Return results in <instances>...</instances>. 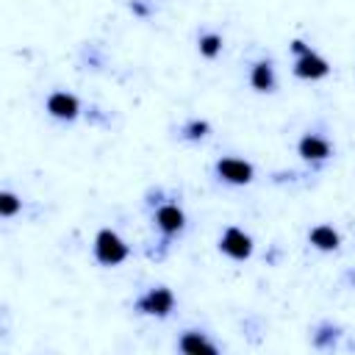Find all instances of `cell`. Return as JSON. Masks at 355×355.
<instances>
[{
  "label": "cell",
  "mask_w": 355,
  "mask_h": 355,
  "mask_svg": "<svg viewBox=\"0 0 355 355\" xmlns=\"http://www.w3.org/2000/svg\"><path fill=\"white\" fill-rule=\"evenodd\" d=\"M128 244L119 239L116 230L111 227H103L97 236H94V258L103 263V266H116L128 258Z\"/></svg>",
  "instance_id": "1"
},
{
  "label": "cell",
  "mask_w": 355,
  "mask_h": 355,
  "mask_svg": "<svg viewBox=\"0 0 355 355\" xmlns=\"http://www.w3.org/2000/svg\"><path fill=\"white\" fill-rule=\"evenodd\" d=\"M214 169H216L219 180H225V183H230V186H247V183H252V178H255L252 164L244 161V158H230V155H225V158L216 161Z\"/></svg>",
  "instance_id": "2"
},
{
  "label": "cell",
  "mask_w": 355,
  "mask_h": 355,
  "mask_svg": "<svg viewBox=\"0 0 355 355\" xmlns=\"http://www.w3.org/2000/svg\"><path fill=\"white\" fill-rule=\"evenodd\" d=\"M133 308H136L139 313H150V316H166V313L175 308V294H172L166 286H155V288H150L144 297H139Z\"/></svg>",
  "instance_id": "3"
},
{
  "label": "cell",
  "mask_w": 355,
  "mask_h": 355,
  "mask_svg": "<svg viewBox=\"0 0 355 355\" xmlns=\"http://www.w3.org/2000/svg\"><path fill=\"white\" fill-rule=\"evenodd\" d=\"M219 250L233 261H244L252 255V239L241 227H225V233L219 239Z\"/></svg>",
  "instance_id": "4"
},
{
  "label": "cell",
  "mask_w": 355,
  "mask_h": 355,
  "mask_svg": "<svg viewBox=\"0 0 355 355\" xmlns=\"http://www.w3.org/2000/svg\"><path fill=\"white\" fill-rule=\"evenodd\" d=\"M44 108H47L50 116L64 119V122H72V119L78 116V111H80V103H78V97L69 94V92H53V94L47 97Z\"/></svg>",
  "instance_id": "5"
},
{
  "label": "cell",
  "mask_w": 355,
  "mask_h": 355,
  "mask_svg": "<svg viewBox=\"0 0 355 355\" xmlns=\"http://www.w3.org/2000/svg\"><path fill=\"white\" fill-rule=\"evenodd\" d=\"M153 219H155L158 230H161L166 239L178 236V233L186 227V216H183V211H180L175 202H164V205H158V211H155Z\"/></svg>",
  "instance_id": "6"
},
{
  "label": "cell",
  "mask_w": 355,
  "mask_h": 355,
  "mask_svg": "<svg viewBox=\"0 0 355 355\" xmlns=\"http://www.w3.org/2000/svg\"><path fill=\"white\" fill-rule=\"evenodd\" d=\"M327 72H330V64H327L322 55H316L313 50L305 53V55H297V61H294V75H297V78L319 80V78H324Z\"/></svg>",
  "instance_id": "7"
},
{
  "label": "cell",
  "mask_w": 355,
  "mask_h": 355,
  "mask_svg": "<svg viewBox=\"0 0 355 355\" xmlns=\"http://www.w3.org/2000/svg\"><path fill=\"white\" fill-rule=\"evenodd\" d=\"M297 150H300V155L305 161H324V158H330V141L324 136H319V133H305L300 139Z\"/></svg>",
  "instance_id": "8"
},
{
  "label": "cell",
  "mask_w": 355,
  "mask_h": 355,
  "mask_svg": "<svg viewBox=\"0 0 355 355\" xmlns=\"http://www.w3.org/2000/svg\"><path fill=\"white\" fill-rule=\"evenodd\" d=\"M178 349H180V352H191V355H200V352L216 355V344L208 341V336L200 333V330H186V333L180 336V341H178Z\"/></svg>",
  "instance_id": "9"
},
{
  "label": "cell",
  "mask_w": 355,
  "mask_h": 355,
  "mask_svg": "<svg viewBox=\"0 0 355 355\" xmlns=\"http://www.w3.org/2000/svg\"><path fill=\"white\" fill-rule=\"evenodd\" d=\"M308 241H311L316 250H322V252H333V250H338L341 236H338V230H333L330 225H316V227L308 230Z\"/></svg>",
  "instance_id": "10"
},
{
  "label": "cell",
  "mask_w": 355,
  "mask_h": 355,
  "mask_svg": "<svg viewBox=\"0 0 355 355\" xmlns=\"http://www.w3.org/2000/svg\"><path fill=\"white\" fill-rule=\"evenodd\" d=\"M250 86L255 92H272L275 89V69H272V61H258L252 64L250 69Z\"/></svg>",
  "instance_id": "11"
},
{
  "label": "cell",
  "mask_w": 355,
  "mask_h": 355,
  "mask_svg": "<svg viewBox=\"0 0 355 355\" xmlns=\"http://www.w3.org/2000/svg\"><path fill=\"white\" fill-rule=\"evenodd\" d=\"M197 50L202 58H216L222 53V36L219 33H202L197 42Z\"/></svg>",
  "instance_id": "12"
},
{
  "label": "cell",
  "mask_w": 355,
  "mask_h": 355,
  "mask_svg": "<svg viewBox=\"0 0 355 355\" xmlns=\"http://www.w3.org/2000/svg\"><path fill=\"white\" fill-rule=\"evenodd\" d=\"M180 133H183V139H189V141H200V139H205V136L211 133V125H208L205 119H191V122H186V125L180 128Z\"/></svg>",
  "instance_id": "13"
},
{
  "label": "cell",
  "mask_w": 355,
  "mask_h": 355,
  "mask_svg": "<svg viewBox=\"0 0 355 355\" xmlns=\"http://www.w3.org/2000/svg\"><path fill=\"white\" fill-rule=\"evenodd\" d=\"M19 208H22V200H19L14 191H0V214H3L6 219L14 216Z\"/></svg>",
  "instance_id": "14"
},
{
  "label": "cell",
  "mask_w": 355,
  "mask_h": 355,
  "mask_svg": "<svg viewBox=\"0 0 355 355\" xmlns=\"http://www.w3.org/2000/svg\"><path fill=\"white\" fill-rule=\"evenodd\" d=\"M291 50H294L297 55H305V53H311V47H308L302 39H294V42H291Z\"/></svg>",
  "instance_id": "15"
}]
</instances>
